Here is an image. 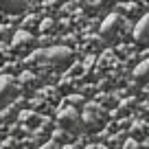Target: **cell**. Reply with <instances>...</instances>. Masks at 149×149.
Here are the masks:
<instances>
[{
  "label": "cell",
  "instance_id": "14",
  "mask_svg": "<svg viewBox=\"0 0 149 149\" xmlns=\"http://www.w3.org/2000/svg\"><path fill=\"white\" fill-rule=\"evenodd\" d=\"M37 149H59V147H57V143H55V140H51V143L42 145V147H37Z\"/></svg>",
  "mask_w": 149,
  "mask_h": 149
},
{
  "label": "cell",
  "instance_id": "6",
  "mask_svg": "<svg viewBox=\"0 0 149 149\" xmlns=\"http://www.w3.org/2000/svg\"><path fill=\"white\" fill-rule=\"evenodd\" d=\"M132 35H134V42L147 44V15H140V20L136 22V26H134V31H132Z\"/></svg>",
  "mask_w": 149,
  "mask_h": 149
},
{
  "label": "cell",
  "instance_id": "11",
  "mask_svg": "<svg viewBox=\"0 0 149 149\" xmlns=\"http://www.w3.org/2000/svg\"><path fill=\"white\" fill-rule=\"evenodd\" d=\"M20 79H22V84H35V74H33V72H29V70H24Z\"/></svg>",
  "mask_w": 149,
  "mask_h": 149
},
{
  "label": "cell",
  "instance_id": "2",
  "mask_svg": "<svg viewBox=\"0 0 149 149\" xmlns=\"http://www.w3.org/2000/svg\"><path fill=\"white\" fill-rule=\"evenodd\" d=\"M72 57V51L68 46H51V48H44L40 51V59L44 61H53V64H64Z\"/></svg>",
  "mask_w": 149,
  "mask_h": 149
},
{
  "label": "cell",
  "instance_id": "3",
  "mask_svg": "<svg viewBox=\"0 0 149 149\" xmlns=\"http://www.w3.org/2000/svg\"><path fill=\"white\" fill-rule=\"evenodd\" d=\"M18 92V86H15V79L9 77V74H0V107L9 103L11 99Z\"/></svg>",
  "mask_w": 149,
  "mask_h": 149
},
{
  "label": "cell",
  "instance_id": "9",
  "mask_svg": "<svg viewBox=\"0 0 149 149\" xmlns=\"http://www.w3.org/2000/svg\"><path fill=\"white\" fill-rule=\"evenodd\" d=\"M20 121L22 123H26L29 127H35V125H40V121H42V116H37L35 112H20Z\"/></svg>",
  "mask_w": 149,
  "mask_h": 149
},
{
  "label": "cell",
  "instance_id": "18",
  "mask_svg": "<svg viewBox=\"0 0 149 149\" xmlns=\"http://www.w3.org/2000/svg\"><path fill=\"white\" fill-rule=\"evenodd\" d=\"M94 149H105V147H94Z\"/></svg>",
  "mask_w": 149,
  "mask_h": 149
},
{
  "label": "cell",
  "instance_id": "5",
  "mask_svg": "<svg viewBox=\"0 0 149 149\" xmlns=\"http://www.w3.org/2000/svg\"><path fill=\"white\" fill-rule=\"evenodd\" d=\"M84 123H86L88 127H97L99 123H101V112H99V107L94 105V103H88V105H86Z\"/></svg>",
  "mask_w": 149,
  "mask_h": 149
},
{
  "label": "cell",
  "instance_id": "1",
  "mask_svg": "<svg viewBox=\"0 0 149 149\" xmlns=\"http://www.w3.org/2000/svg\"><path fill=\"white\" fill-rule=\"evenodd\" d=\"M57 121H59V125L64 127V130H68V132H77V130H79V125H81L79 112L74 110L72 105L61 107V110L57 112Z\"/></svg>",
  "mask_w": 149,
  "mask_h": 149
},
{
  "label": "cell",
  "instance_id": "8",
  "mask_svg": "<svg viewBox=\"0 0 149 149\" xmlns=\"http://www.w3.org/2000/svg\"><path fill=\"white\" fill-rule=\"evenodd\" d=\"M33 42V35L26 31V29H20V31H15L13 35V48H22V46H29V44Z\"/></svg>",
  "mask_w": 149,
  "mask_h": 149
},
{
  "label": "cell",
  "instance_id": "4",
  "mask_svg": "<svg viewBox=\"0 0 149 149\" xmlns=\"http://www.w3.org/2000/svg\"><path fill=\"white\" fill-rule=\"evenodd\" d=\"M121 24H123V15H118V13H110L105 20H103V24H101V33H103V37H114L118 33V29H121Z\"/></svg>",
  "mask_w": 149,
  "mask_h": 149
},
{
  "label": "cell",
  "instance_id": "16",
  "mask_svg": "<svg viewBox=\"0 0 149 149\" xmlns=\"http://www.w3.org/2000/svg\"><path fill=\"white\" fill-rule=\"evenodd\" d=\"M44 5H55V0H44Z\"/></svg>",
  "mask_w": 149,
  "mask_h": 149
},
{
  "label": "cell",
  "instance_id": "10",
  "mask_svg": "<svg viewBox=\"0 0 149 149\" xmlns=\"http://www.w3.org/2000/svg\"><path fill=\"white\" fill-rule=\"evenodd\" d=\"M134 79L140 81V84H145V81H147V59H143V61L134 68Z\"/></svg>",
  "mask_w": 149,
  "mask_h": 149
},
{
  "label": "cell",
  "instance_id": "13",
  "mask_svg": "<svg viewBox=\"0 0 149 149\" xmlns=\"http://www.w3.org/2000/svg\"><path fill=\"white\" fill-rule=\"evenodd\" d=\"M123 149H138V143H136V138H127L125 145H123Z\"/></svg>",
  "mask_w": 149,
  "mask_h": 149
},
{
  "label": "cell",
  "instance_id": "12",
  "mask_svg": "<svg viewBox=\"0 0 149 149\" xmlns=\"http://www.w3.org/2000/svg\"><path fill=\"white\" fill-rule=\"evenodd\" d=\"M51 29H53V20H51V18H46V20H42V22H40V31H42V33L51 31Z\"/></svg>",
  "mask_w": 149,
  "mask_h": 149
},
{
  "label": "cell",
  "instance_id": "17",
  "mask_svg": "<svg viewBox=\"0 0 149 149\" xmlns=\"http://www.w3.org/2000/svg\"><path fill=\"white\" fill-rule=\"evenodd\" d=\"M86 149H94V147H92V145H90V147H86Z\"/></svg>",
  "mask_w": 149,
  "mask_h": 149
},
{
  "label": "cell",
  "instance_id": "15",
  "mask_svg": "<svg viewBox=\"0 0 149 149\" xmlns=\"http://www.w3.org/2000/svg\"><path fill=\"white\" fill-rule=\"evenodd\" d=\"M7 31H9V26H0V35H5Z\"/></svg>",
  "mask_w": 149,
  "mask_h": 149
},
{
  "label": "cell",
  "instance_id": "7",
  "mask_svg": "<svg viewBox=\"0 0 149 149\" xmlns=\"http://www.w3.org/2000/svg\"><path fill=\"white\" fill-rule=\"evenodd\" d=\"M29 2H31V0H0V7H2L5 11H13V13H18V11L26 9Z\"/></svg>",
  "mask_w": 149,
  "mask_h": 149
}]
</instances>
